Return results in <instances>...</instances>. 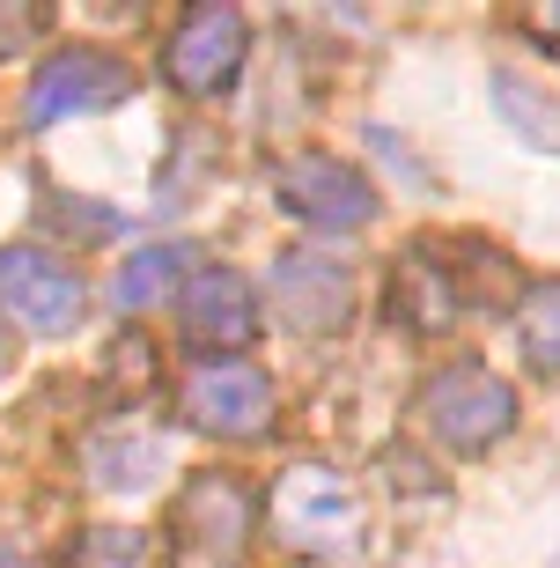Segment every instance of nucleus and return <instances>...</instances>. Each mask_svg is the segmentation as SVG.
Segmentation results:
<instances>
[{
    "instance_id": "f257e3e1",
    "label": "nucleus",
    "mask_w": 560,
    "mask_h": 568,
    "mask_svg": "<svg viewBox=\"0 0 560 568\" xmlns=\"http://www.w3.org/2000/svg\"><path fill=\"white\" fill-rule=\"evenodd\" d=\"M414 422L450 458H479V450H495L517 428V384L495 377L487 362H450V369H436V377L420 384Z\"/></svg>"
},
{
    "instance_id": "f03ea898",
    "label": "nucleus",
    "mask_w": 560,
    "mask_h": 568,
    "mask_svg": "<svg viewBox=\"0 0 560 568\" xmlns=\"http://www.w3.org/2000/svg\"><path fill=\"white\" fill-rule=\"evenodd\" d=\"M251 539V495L228 473H200L170 503V561L177 568H236Z\"/></svg>"
},
{
    "instance_id": "7ed1b4c3",
    "label": "nucleus",
    "mask_w": 560,
    "mask_h": 568,
    "mask_svg": "<svg viewBox=\"0 0 560 568\" xmlns=\"http://www.w3.org/2000/svg\"><path fill=\"white\" fill-rule=\"evenodd\" d=\"M273 531L303 554H339L362 531V495L333 465H288L281 487H273Z\"/></svg>"
},
{
    "instance_id": "20e7f679",
    "label": "nucleus",
    "mask_w": 560,
    "mask_h": 568,
    "mask_svg": "<svg viewBox=\"0 0 560 568\" xmlns=\"http://www.w3.org/2000/svg\"><path fill=\"white\" fill-rule=\"evenodd\" d=\"M0 311L16 317L22 333L60 339V333L82 325L89 295H82V274L67 258H52L44 244H8L0 252Z\"/></svg>"
},
{
    "instance_id": "39448f33",
    "label": "nucleus",
    "mask_w": 560,
    "mask_h": 568,
    "mask_svg": "<svg viewBox=\"0 0 560 568\" xmlns=\"http://www.w3.org/2000/svg\"><path fill=\"white\" fill-rule=\"evenodd\" d=\"M273 200H281L295 222H310V230H369V222H376V185L354 163L317 155V148H310V155H295V163H281Z\"/></svg>"
},
{
    "instance_id": "423d86ee",
    "label": "nucleus",
    "mask_w": 560,
    "mask_h": 568,
    "mask_svg": "<svg viewBox=\"0 0 560 568\" xmlns=\"http://www.w3.org/2000/svg\"><path fill=\"white\" fill-rule=\"evenodd\" d=\"M163 74L185 97H222L236 74H244V16L207 0V8H185L177 30L163 44Z\"/></svg>"
},
{
    "instance_id": "0eeeda50",
    "label": "nucleus",
    "mask_w": 560,
    "mask_h": 568,
    "mask_svg": "<svg viewBox=\"0 0 560 568\" xmlns=\"http://www.w3.org/2000/svg\"><path fill=\"white\" fill-rule=\"evenodd\" d=\"M185 422L222 443H251L273 422V384L251 362H200L185 377Z\"/></svg>"
},
{
    "instance_id": "6e6552de",
    "label": "nucleus",
    "mask_w": 560,
    "mask_h": 568,
    "mask_svg": "<svg viewBox=\"0 0 560 568\" xmlns=\"http://www.w3.org/2000/svg\"><path fill=\"white\" fill-rule=\"evenodd\" d=\"M119 97H133V74H125L111 52H52V60L30 74V126H60V119H74V111H96V104H119Z\"/></svg>"
},
{
    "instance_id": "1a4fd4ad",
    "label": "nucleus",
    "mask_w": 560,
    "mask_h": 568,
    "mask_svg": "<svg viewBox=\"0 0 560 568\" xmlns=\"http://www.w3.org/2000/svg\"><path fill=\"white\" fill-rule=\"evenodd\" d=\"M273 303L295 333H347L354 317V274L333 252H281L273 258Z\"/></svg>"
},
{
    "instance_id": "9d476101",
    "label": "nucleus",
    "mask_w": 560,
    "mask_h": 568,
    "mask_svg": "<svg viewBox=\"0 0 560 568\" xmlns=\"http://www.w3.org/2000/svg\"><path fill=\"white\" fill-rule=\"evenodd\" d=\"M251 333H258V303H251L244 274L207 266V274L185 288V339H192V347H214V355L228 362Z\"/></svg>"
},
{
    "instance_id": "9b49d317",
    "label": "nucleus",
    "mask_w": 560,
    "mask_h": 568,
    "mask_svg": "<svg viewBox=\"0 0 560 568\" xmlns=\"http://www.w3.org/2000/svg\"><path fill=\"white\" fill-rule=\"evenodd\" d=\"M391 311L406 317V325H420V333H442V325L465 317V281H457V266H442L436 252H414V258L391 266Z\"/></svg>"
},
{
    "instance_id": "f8f14e48",
    "label": "nucleus",
    "mask_w": 560,
    "mask_h": 568,
    "mask_svg": "<svg viewBox=\"0 0 560 568\" xmlns=\"http://www.w3.org/2000/svg\"><path fill=\"white\" fill-rule=\"evenodd\" d=\"M495 104H501V119H509V133H517V141L560 155V89H546V82H531V74H509V67H495Z\"/></svg>"
},
{
    "instance_id": "ddd939ff",
    "label": "nucleus",
    "mask_w": 560,
    "mask_h": 568,
    "mask_svg": "<svg viewBox=\"0 0 560 568\" xmlns=\"http://www.w3.org/2000/svg\"><path fill=\"white\" fill-rule=\"evenodd\" d=\"M192 244H147V252H133L119 266V281H111V295H119L125 311H147V303H163V295L192 288Z\"/></svg>"
},
{
    "instance_id": "4468645a",
    "label": "nucleus",
    "mask_w": 560,
    "mask_h": 568,
    "mask_svg": "<svg viewBox=\"0 0 560 568\" xmlns=\"http://www.w3.org/2000/svg\"><path fill=\"white\" fill-rule=\"evenodd\" d=\"M60 568H163V554H155V539L133 525H96L82 531L74 547H67Z\"/></svg>"
},
{
    "instance_id": "2eb2a0df",
    "label": "nucleus",
    "mask_w": 560,
    "mask_h": 568,
    "mask_svg": "<svg viewBox=\"0 0 560 568\" xmlns=\"http://www.w3.org/2000/svg\"><path fill=\"white\" fill-rule=\"evenodd\" d=\"M517 347H523L531 369H546V377L560 369V281H546V288H531L517 303Z\"/></svg>"
},
{
    "instance_id": "dca6fc26",
    "label": "nucleus",
    "mask_w": 560,
    "mask_h": 568,
    "mask_svg": "<svg viewBox=\"0 0 560 568\" xmlns=\"http://www.w3.org/2000/svg\"><path fill=\"white\" fill-rule=\"evenodd\" d=\"M89 480H111V487H147V473L163 465V443H96L89 450Z\"/></svg>"
},
{
    "instance_id": "f3484780",
    "label": "nucleus",
    "mask_w": 560,
    "mask_h": 568,
    "mask_svg": "<svg viewBox=\"0 0 560 568\" xmlns=\"http://www.w3.org/2000/svg\"><path fill=\"white\" fill-rule=\"evenodd\" d=\"M52 30V8H0V60H22Z\"/></svg>"
},
{
    "instance_id": "a211bd4d",
    "label": "nucleus",
    "mask_w": 560,
    "mask_h": 568,
    "mask_svg": "<svg viewBox=\"0 0 560 568\" xmlns=\"http://www.w3.org/2000/svg\"><path fill=\"white\" fill-rule=\"evenodd\" d=\"M531 30H546V38H560V8H539V16H523Z\"/></svg>"
},
{
    "instance_id": "6ab92c4d",
    "label": "nucleus",
    "mask_w": 560,
    "mask_h": 568,
    "mask_svg": "<svg viewBox=\"0 0 560 568\" xmlns=\"http://www.w3.org/2000/svg\"><path fill=\"white\" fill-rule=\"evenodd\" d=\"M0 369H8V339H0Z\"/></svg>"
}]
</instances>
